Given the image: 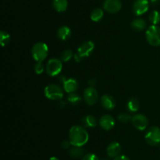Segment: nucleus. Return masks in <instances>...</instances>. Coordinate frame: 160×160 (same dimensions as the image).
Returning a JSON list of instances; mask_svg holds the SVG:
<instances>
[{
	"label": "nucleus",
	"mask_w": 160,
	"mask_h": 160,
	"mask_svg": "<svg viewBox=\"0 0 160 160\" xmlns=\"http://www.w3.org/2000/svg\"><path fill=\"white\" fill-rule=\"evenodd\" d=\"M69 153H70V156L72 158L78 159V158H81L84 155V149L82 148V147L72 145L71 148H69Z\"/></svg>",
	"instance_id": "19"
},
{
	"label": "nucleus",
	"mask_w": 160,
	"mask_h": 160,
	"mask_svg": "<svg viewBox=\"0 0 160 160\" xmlns=\"http://www.w3.org/2000/svg\"><path fill=\"white\" fill-rule=\"evenodd\" d=\"M89 134L83 127L74 125L69 131V141L73 146L82 147L88 142Z\"/></svg>",
	"instance_id": "1"
},
{
	"label": "nucleus",
	"mask_w": 160,
	"mask_h": 160,
	"mask_svg": "<svg viewBox=\"0 0 160 160\" xmlns=\"http://www.w3.org/2000/svg\"><path fill=\"white\" fill-rule=\"evenodd\" d=\"M122 4L120 0H105L103 9L109 13H117L121 9Z\"/></svg>",
	"instance_id": "11"
},
{
	"label": "nucleus",
	"mask_w": 160,
	"mask_h": 160,
	"mask_svg": "<svg viewBox=\"0 0 160 160\" xmlns=\"http://www.w3.org/2000/svg\"><path fill=\"white\" fill-rule=\"evenodd\" d=\"M48 47L44 42H37L31 48V56L36 62H42L47 58Z\"/></svg>",
	"instance_id": "2"
},
{
	"label": "nucleus",
	"mask_w": 160,
	"mask_h": 160,
	"mask_svg": "<svg viewBox=\"0 0 160 160\" xmlns=\"http://www.w3.org/2000/svg\"><path fill=\"white\" fill-rule=\"evenodd\" d=\"M113 160H131V159H130V158H128L127 156H124V155H120V156L114 158Z\"/></svg>",
	"instance_id": "31"
},
{
	"label": "nucleus",
	"mask_w": 160,
	"mask_h": 160,
	"mask_svg": "<svg viewBox=\"0 0 160 160\" xmlns=\"http://www.w3.org/2000/svg\"><path fill=\"white\" fill-rule=\"evenodd\" d=\"M78 88V83L73 78H69L63 81V89L68 94L75 92Z\"/></svg>",
	"instance_id": "15"
},
{
	"label": "nucleus",
	"mask_w": 160,
	"mask_h": 160,
	"mask_svg": "<svg viewBox=\"0 0 160 160\" xmlns=\"http://www.w3.org/2000/svg\"><path fill=\"white\" fill-rule=\"evenodd\" d=\"M94 48H95V43L92 41H87L78 47L77 55L82 59L83 58L90 56L91 53L94 51Z\"/></svg>",
	"instance_id": "9"
},
{
	"label": "nucleus",
	"mask_w": 160,
	"mask_h": 160,
	"mask_svg": "<svg viewBox=\"0 0 160 160\" xmlns=\"http://www.w3.org/2000/svg\"><path fill=\"white\" fill-rule=\"evenodd\" d=\"M145 141L151 146L160 145V129L158 127H151L145 135Z\"/></svg>",
	"instance_id": "6"
},
{
	"label": "nucleus",
	"mask_w": 160,
	"mask_h": 160,
	"mask_svg": "<svg viewBox=\"0 0 160 160\" xmlns=\"http://www.w3.org/2000/svg\"><path fill=\"white\" fill-rule=\"evenodd\" d=\"M131 28L137 31H142L146 28V21L142 18H137L131 22Z\"/></svg>",
	"instance_id": "18"
},
{
	"label": "nucleus",
	"mask_w": 160,
	"mask_h": 160,
	"mask_svg": "<svg viewBox=\"0 0 160 160\" xmlns=\"http://www.w3.org/2000/svg\"><path fill=\"white\" fill-rule=\"evenodd\" d=\"M159 2L160 0H151L150 2H151L152 5H158L159 3Z\"/></svg>",
	"instance_id": "33"
},
{
	"label": "nucleus",
	"mask_w": 160,
	"mask_h": 160,
	"mask_svg": "<svg viewBox=\"0 0 160 160\" xmlns=\"http://www.w3.org/2000/svg\"><path fill=\"white\" fill-rule=\"evenodd\" d=\"M71 36V30L69 27L63 25L57 31V37L61 41H67Z\"/></svg>",
	"instance_id": "16"
},
{
	"label": "nucleus",
	"mask_w": 160,
	"mask_h": 160,
	"mask_svg": "<svg viewBox=\"0 0 160 160\" xmlns=\"http://www.w3.org/2000/svg\"><path fill=\"white\" fill-rule=\"evenodd\" d=\"M140 107V103L137 98L132 97L128 102V109L131 112H137Z\"/></svg>",
	"instance_id": "20"
},
{
	"label": "nucleus",
	"mask_w": 160,
	"mask_h": 160,
	"mask_svg": "<svg viewBox=\"0 0 160 160\" xmlns=\"http://www.w3.org/2000/svg\"><path fill=\"white\" fill-rule=\"evenodd\" d=\"M121 150V145L119 142H112L108 145L107 148H106V153L109 157L114 159L117 156H120Z\"/></svg>",
	"instance_id": "13"
},
{
	"label": "nucleus",
	"mask_w": 160,
	"mask_h": 160,
	"mask_svg": "<svg viewBox=\"0 0 160 160\" xmlns=\"http://www.w3.org/2000/svg\"><path fill=\"white\" fill-rule=\"evenodd\" d=\"M98 99V93L94 87H88L84 92V100L88 106H93Z\"/></svg>",
	"instance_id": "8"
},
{
	"label": "nucleus",
	"mask_w": 160,
	"mask_h": 160,
	"mask_svg": "<svg viewBox=\"0 0 160 160\" xmlns=\"http://www.w3.org/2000/svg\"><path fill=\"white\" fill-rule=\"evenodd\" d=\"M104 160H106V159H104Z\"/></svg>",
	"instance_id": "35"
},
{
	"label": "nucleus",
	"mask_w": 160,
	"mask_h": 160,
	"mask_svg": "<svg viewBox=\"0 0 160 160\" xmlns=\"http://www.w3.org/2000/svg\"><path fill=\"white\" fill-rule=\"evenodd\" d=\"M149 21L152 25H157L160 22V13L159 11L153 10L149 14Z\"/></svg>",
	"instance_id": "24"
},
{
	"label": "nucleus",
	"mask_w": 160,
	"mask_h": 160,
	"mask_svg": "<svg viewBox=\"0 0 160 160\" xmlns=\"http://www.w3.org/2000/svg\"><path fill=\"white\" fill-rule=\"evenodd\" d=\"M10 35L9 33L6 32V31H1L0 32V44L2 47L6 46L10 42Z\"/></svg>",
	"instance_id": "23"
},
{
	"label": "nucleus",
	"mask_w": 160,
	"mask_h": 160,
	"mask_svg": "<svg viewBox=\"0 0 160 160\" xmlns=\"http://www.w3.org/2000/svg\"><path fill=\"white\" fill-rule=\"evenodd\" d=\"M101 105L106 110H112L116 106V102L113 97L109 95H103L101 97Z\"/></svg>",
	"instance_id": "14"
},
{
	"label": "nucleus",
	"mask_w": 160,
	"mask_h": 160,
	"mask_svg": "<svg viewBox=\"0 0 160 160\" xmlns=\"http://www.w3.org/2000/svg\"><path fill=\"white\" fill-rule=\"evenodd\" d=\"M44 94L48 99L59 100L63 97V90L58 84H50L45 88Z\"/></svg>",
	"instance_id": "4"
},
{
	"label": "nucleus",
	"mask_w": 160,
	"mask_h": 160,
	"mask_svg": "<svg viewBox=\"0 0 160 160\" xmlns=\"http://www.w3.org/2000/svg\"><path fill=\"white\" fill-rule=\"evenodd\" d=\"M132 125L138 131H145L148 126V120L143 114H136L131 119Z\"/></svg>",
	"instance_id": "7"
},
{
	"label": "nucleus",
	"mask_w": 160,
	"mask_h": 160,
	"mask_svg": "<svg viewBox=\"0 0 160 160\" xmlns=\"http://www.w3.org/2000/svg\"><path fill=\"white\" fill-rule=\"evenodd\" d=\"M34 72H35L37 74H42L44 72L45 70V67H44V64L42 63V62H37L34 65Z\"/></svg>",
	"instance_id": "27"
},
{
	"label": "nucleus",
	"mask_w": 160,
	"mask_h": 160,
	"mask_svg": "<svg viewBox=\"0 0 160 160\" xmlns=\"http://www.w3.org/2000/svg\"><path fill=\"white\" fill-rule=\"evenodd\" d=\"M70 145H71V143H70V141H63V142L61 143V147H62V148H64V149H68V148H70Z\"/></svg>",
	"instance_id": "30"
},
{
	"label": "nucleus",
	"mask_w": 160,
	"mask_h": 160,
	"mask_svg": "<svg viewBox=\"0 0 160 160\" xmlns=\"http://www.w3.org/2000/svg\"><path fill=\"white\" fill-rule=\"evenodd\" d=\"M146 40L152 46L157 47L160 45V28L157 25H151L147 29Z\"/></svg>",
	"instance_id": "3"
},
{
	"label": "nucleus",
	"mask_w": 160,
	"mask_h": 160,
	"mask_svg": "<svg viewBox=\"0 0 160 160\" xmlns=\"http://www.w3.org/2000/svg\"><path fill=\"white\" fill-rule=\"evenodd\" d=\"M103 16H104V12L102 9L97 8L91 12V20L94 22H98L102 19Z\"/></svg>",
	"instance_id": "22"
},
{
	"label": "nucleus",
	"mask_w": 160,
	"mask_h": 160,
	"mask_svg": "<svg viewBox=\"0 0 160 160\" xmlns=\"http://www.w3.org/2000/svg\"></svg>",
	"instance_id": "36"
},
{
	"label": "nucleus",
	"mask_w": 160,
	"mask_h": 160,
	"mask_svg": "<svg viewBox=\"0 0 160 160\" xmlns=\"http://www.w3.org/2000/svg\"><path fill=\"white\" fill-rule=\"evenodd\" d=\"M82 160H100L99 158L94 153H88L83 156Z\"/></svg>",
	"instance_id": "29"
},
{
	"label": "nucleus",
	"mask_w": 160,
	"mask_h": 160,
	"mask_svg": "<svg viewBox=\"0 0 160 160\" xmlns=\"http://www.w3.org/2000/svg\"><path fill=\"white\" fill-rule=\"evenodd\" d=\"M99 125L105 131H110L115 126V120L111 115L106 114L100 118Z\"/></svg>",
	"instance_id": "12"
},
{
	"label": "nucleus",
	"mask_w": 160,
	"mask_h": 160,
	"mask_svg": "<svg viewBox=\"0 0 160 160\" xmlns=\"http://www.w3.org/2000/svg\"><path fill=\"white\" fill-rule=\"evenodd\" d=\"M52 6L57 12H62L67 10L68 7L67 0H53Z\"/></svg>",
	"instance_id": "17"
},
{
	"label": "nucleus",
	"mask_w": 160,
	"mask_h": 160,
	"mask_svg": "<svg viewBox=\"0 0 160 160\" xmlns=\"http://www.w3.org/2000/svg\"><path fill=\"white\" fill-rule=\"evenodd\" d=\"M68 101L72 104H78L81 102V97L75 92L70 93L68 96Z\"/></svg>",
	"instance_id": "26"
},
{
	"label": "nucleus",
	"mask_w": 160,
	"mask_h": 160,
	"mask_svg": "<svg viewBox=\"0 0 160 160\" xmlns=\"http://www.w3.org/2000/svg\"><path fill=\"white\" fill-rule=\"evenodd\" d=\"M118 120H120V122H123V123H125V122H128L130 120H131V117L128 113H125V112H123V113H120L118 115Z\"/></svg>",
	"instance_id": "28"
},
{
	"label": "nucleus",
	"mask_w": 160,
	"mask_h": 160,
	"mask_svg": "<svg viewBox=\"0 0 160 160\" xmlns=\"http://www.w3.org/2000/svg\"><path fill=\"white\" fill-rule=\"evenodd\" d=\"M133 12L134 15L142 16L147 12L149 9L148 0H136L133 4Z\"/></svg>",
	"instance_id": "10"
},
{
	"label": "nucleus",
	"mask_w": 160,
	"mask_h": 160,
	"mask_svg": "<svg viewBox=\"0 0 160 160\" xmlns=\"http://www.w3.org/2000/svg\"><path fill=\"white\" fill-rule=\"evenodd\" d=\"M83 123H84V126L86 128H95L97 125V120L95 119V117L92 115H88L86 117H84L82 120Z\"/></svg>",
	"instance_id": "21"
},
{
	"label": "nucleus",
	"mask_w": 160,
	"mask_h": 160,
	"mask_svg": "<svg viewBox=\"0 0 160 160\" xmlns=\"http://www.w3.org/2000/svg\"><path fill=\"white\" fill-rule=\"evenodd\" d=\"M48 160H59V159H58L57 157H56V156H52V157H50Z\"/></svg>",
	"instance_id": "34"
},
{
	"label": "nucleus",
	"mask_w": 160,
	"mask_h": 160,
	"mask_svg": "<svg viewBox=\"0 0 160 160\" xmlns=\"http://www.w3.org/2000/svg\"><path fill=\"white\" fill-rule=\"evenodd\" d=\"M88 84H90V86H92V87H94V85L96 84V81H95V79H91L90 81H88Z\"/></svg>",
	"instance_id": "32"
},
{
	"label": "nucleus",
	"mask_w": 160,
	"mask_h": 160,
	"mask_svg": "<svg viewBox=\"0 0 160 160\" xmlns=\"http://www.w3.org/2000/svg\"><path fill=\"white\" fill-rule=\"evenodd\" d=\"M62 70V61L60 59L52 58L48 61L45 67V71L50 77H55L61 73Z\"/></svg>",
	"instance_id": "5"
},
{
	"label": "nucleus",
	"mask_w": 160,
	"mask_h": 160,
	"mask_svg": "<svg viewBox=\"0 0 160 160\" xmlns=\"http://www.w3.org/2000/svg\"><path fill=\"white\" fill-rule=\"evenodd\" d=\"M73 56V52H72L70 49L64 50V51L62 52V54H61L60 59L62 61V62H67L72 59Z\"/></svg>",
	"instance_id": "25"
}]
</instances>
